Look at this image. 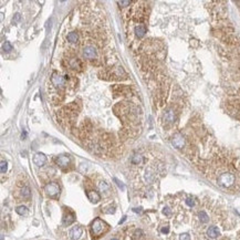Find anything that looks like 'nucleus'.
Listing matches in <instances>:
<instances>
[{"label":"nucleus","instance_id":"1","mask_svg":"<svg viewBox=\"0 0 240 240\" xmlns=\"http://www.w3.org/2000/svg\"><path fill=\"white\" fill-rule=\"evenodd\" d=\"M158 230L167 240H240V221L219 197L177 194L162 207Z\"/></svg>","mask_w":240,"mask_h":240},{"label":"nucleus","instance_id":"2","mask_svg":"<svg viewBox=\"0 0 240 240\" xmlns=\"http://www.w3.org/2000/svg\"><path fill=\"white\" fill-rule=\"evenodd\" d=\"M107 230H109V225L105 221L100 219V218H96L92 222V225H91V235H92L93 239L100 238Z\"/></svg>","mask_w":240,"mask_h":240},{"label":"nucleus","instance_id":"3","mask_svg":"<svg viewBox=\"0 0 240 240\" xmlns=\"http://www.w3.org/2000/svg\"><path fill=\"white\" fill-rule=\"evenodd\" d=\"M51 82H52V84H53L54 86L59 88V89H62L63 86L65 85V79L62 77V75H60V74H58V73L52 74Z\"/></svg>","mask_w":240,"mask_h":240},{"label":"nucleus","instance_id":"4","mask_svg":"<svg viewBox=\"0 0 240 240\" xmlns=\"http://www.w3.org/2000/svg\"><path fill=\"white\" fill-rule=\"evenodd\" d=\"M45 190L49 196L54 197V196H56L60 193V187H59V185L56 184V183H50V184H48L47 186H45Z\"/></svg>","mask_w":240,"mask_h":240},{"label":"nucleus","instance_id":"5","mask_svg":"<svg viewBox=\"0 0 240 240\" xmlns=\"http://www.w3.org/2000/svg\"><path fill=\"white\" fill-rule=\"evenodd\" d=\"M83 56H84V58H86V59H90V60L94 59V58H96V56H98L96 49H95L94 47H92V45H88V47H85L83 49Z\"/></svg>","mask_w":240,"mask_h":240},{"label":"nucleus","instance_id":"6","mask_svg":"<svg viewBox=\"0 0 240 240\" xmlns=\"http://www.w3.org/2000/svg\"><path fill=\"white\" fill-rule=\"evenodd\" d=\"M75 220V215L72 213L70 209L64 211V215H63V225L65 226H70L72 222Z\"/></svg>","mask_w":240,"mask_h":240},{"label":"nucleus","instance_id":"7","mask_svg":"<svg viewBox=\"0 0 240 240\" xmlns=\"http://www.w3.org/2000/svg\"><path fill=\"white\" fill-rule=\"evenodd\" d=\"M69 65L73 70H79L80 71L81 69H82V61L79 58H77V56H72V58L69 59Z\"/></svg>","mask_w":240,"mask_h":240},{"label":"nucleus","instance_id":"8","mask_svg":"<svg viewBox=\"0 0 240 240\" xmlns=\"http://www.w3.org/2000/svg\"><path fill=\"white\" fill-rule=\"evenodd\" d=\"M33 163L36 164L38 167L43 166V165L47 163V157H45V154H42V153H37V154L33 156Z\"/></svg>","mask_w":240,"mask_h":240},{"label":"nucleus","instance_id":"9","mask_svg":"<svg viewBox=\"0 0 240 240\" xmlns=\"http://www.w3.org/2000/svg\"><path fill=\"white\" fill-rule=\"evenodd\" d=\"M82 235H83V229L81 228V227H79V226H77V227H74V228H72L70 230L69 236H70V238L72 240H77L80 239Z\"/></svg>","mask_w":240,"mask_h":240},{"label":"nucleus","instance_id":"10","mask_svg":"<svg viewBox=\"0 0 240 240\" xmlns=\"http://www.w3.org/2000/svg\"><path fill=\"white\" fill-rule=\"evenodd\" d=\"M86 196H88V198L91 202L93 204H96L101 200V196L98 192H95V190H88V193H86Z\"/></svg>","mask_w":240,"mask_h":240},{"label":"nucleus","instance_id":"11","mask_svg":"<svg viewBox=\"0 0 240 240\" xmlns=\"http://www.w3.org/2000/svg\"><path fill=\"white\" fill-rule=\"evenodd\" d=\"M56 162L60 167H66L70 164V157L68 155H61V156L56 157Z\"/></svg>","mask_w":240,"mask_h":240},{"label":"nucleus","instance_id":"12","mask_svg":"<svg viewBox=\"0 0 240 240\" xmlns=\"http://www.w3.org/2000/svg\"><path fill=\"white\" fill-rule=\"evenodd\" d=\"M113 91L116 94H130L131 89L125 85H114L113 86Z\"/></svg>","mask_w":240,"mask_h":240},{"label":"nucleus","instance_id":"13","mask_svg":"<svg viewBox=\"0 0 240 240\" xmlns=\"http://www.w3.org/2000/svg\"><path fill=\"white\" fill-rule=\"evenodd\" d=\"M135 33H136V36L138 37V38L144 37L146 33V27L144 24H138V26H136V28H135Z\"/></svg>","mask_w":240,"mask_h":240},{"label":"nucleus","instance_id":"14","mask_svg":"<svg viewBox=\"0 0 240 240\" xmlns=\"http://www.w3.org/2000/svg\"><path fill=\"white\" fill-rule=\"evenodd\" d=\"M21 196L23 197L24 199H29L30 196H31V190L28 186H24L22 189H21Z\"/></svg>","mask_w":240,"mask_h":240},{"label":"nucleus","instance_id":"15","mask_svg":"<svg viewBox=\"0 0 240 240\" xmlns=\"http://www.w3.org/2000/svg\"><path fill=\"white\" fill-rule=\"evenodd\" d=\"M66 38H68V40L70 42H72V43H75V42H77V39H79V36H77V32H74V31H72V32H70L66 36Z\"/></svg>","mask_w":240,"mask_h":240},{"label":"nucleus","instance_id":"16","mask_svg":"<svg viewBox=\"0 0 240 240\" xmlns=\"http://www.w3.org/2000/svg\"><path fill=\"white\" fill-rule=\"evenodd\" d=\"M99 189H100V192H102V193H106V192L110 190V186H109L105 181H100V183H99Z\"/></svg>","mask_w":240,"mask_h":240},{"label":"nucleus","instance_id":"17","mask_svg":"<svg viewBox=\"0 0 240 240\" xmlns=\"http://www.w3.org/2000/svg\"><path fill=\"white\" fill-rule=\"evenodd\" d=\"M16 211H17V213L20 215V216H24V215H27L28 213V209L26 206H19V207L16 208Z\"/></svg>","mask_w":240,"mask_h":240},{"label":"nucleus","instance_id":"18","mask_svg":"<svg viewBox=\"0 0 240 240\" xmlns=\"http://www.w3.org/2000/svg\"><path fill=\"white\" fill-rule=\"evenodd\" d=\"M132 163L135 164V165H139V164L143 163V156L141 155H134L132 157Z\"/></svg>","mask_w":240,"mask_h":240},{"label":"nucleus","instance_id":"19","mask_svg":"<svg viewBox=\"0 0 240 240\" xmlns=\"http://www.w3.org/2000/svg\"><path fill=\"white\" fill-rule=\"evenodd\" d=\"M2 49H3V51H6V52H9V51H11V50H12V45H10V42L6 41V42H5V43H3Z\"/></svg>","mask_w":240,"mask_h":240},{"label":"nucleus","instance_id":"20","mask_svg":"<svg viewBox=\"0 0 240 240\" xmlns=\"http://www.w3.org/2000/svg\"><path fill=\"white\" fill-rule=\"evenodd\" d=\"M6 172H7V162L1 160V173L5 174Z\"/></svg>","mask_w":240,"mask_h":240},{"label":"nucleus","instance_id":"21","mask_svg":"<svg viewBox=\"0 0 240 240\" xmlns=\"http://www.w3.org/2000/svg\"><path fill=\"white\" fill-rule=\"evenodd\" d=\"M114 181H115V183H116V184L119 185V187H120V188H121L122 190H124V185L122 184V183L119 181V179H117V178H114Z\"/></svg>","mask_w":240,"mask_h":240},{"label":"nucleus","instance_id":"22","mask_svg":"<svg viewBox=\"0 0 240 240\" xmlns=\"http://www.w3.org/2000/svg\"><path fill=\"white\" fill-rule=\"evenodd\" d=\"M120 5V6H122V7H126V6H128L131 3V1H119L117 2Z\"/></svg>","mask_w":240,"mask_h":240},{"label":"nucleus","instance_id":"23","mask_svg":"<svg viewBox=\"0 0 240 240\" xmlns=\"http://www.w3.org/2000/svg\"><path fill=\"white\" fill-rule=\"evenodd\" d=\"M19 18H20V15H19V13H17V15H16V21L19 20Z\"/></svg>","mask_w":240,"mask_h":240},{"label":"nucleus","instance_id":"24","mask_svg":"<svg viewBox=\"0 0 240 240\" xmlns=\"http://www.w3.org/2000/svg\"><path fill=\"white\" fill-rule=\"evenodd\" d=\"M111 240H120V239H117V238H112Z\"/></svg>","mask_w":240,"mask_h":240},{"label":"nucleus","instance_id":"25","mask_svg":"<svg viewBox=\"0 0 240 240\" xmlns=\"http://www.w3.org/2000/svg\"><path fill=\"white\" fill-rule=\"evenodd\" d=\"M237 5L239 6V8H240V2H237Z\"/></svg>","mask_w":240,"mask_h":240}]
</instances>
